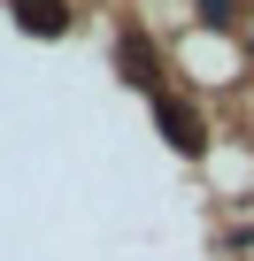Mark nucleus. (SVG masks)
I'll return each instance as SVG.
<instances>
[{"label": "nucleus", "instance_id": "obj_1", "mask_svg": "<svg viewBox=\"0 0 254 261\" xmlns=\"http://www.w3.org/2000/svg\"><path fill=\"white\" fill-rule=\"evenodd\" d=\"M154 123H162V139H170L177 154H200V146H208V130H200V115H193L185 100H154Z\"/></svg>", "mask_w": 254, "mask_h": 261}, {"label": "nucleus", "instance_id": "obj_2", "mask_svg": "<svg viewBox=\"0 0 254 261\" xmlns=\"http://www.w3.org/2000/svg\"><path fill=\"white\" fill-rule=\"evenodd\" d=\"M16 23L24 31H62L70 16H62V0H16Z\"/></svg>", "mask_w": 254, "mask_h": 261}, {"label": "nucleus", "instance_id": "obj_3", "mask_svg": "<svg viewBox=\"0 0 254 261\" xmlns=\"http://www.w3.org/2000/svg\"><path fill=\"white\" fill-rule=\"evenodd\" d=\"M200 16H208V23H231L239 8H231V0H200Z\"/></svg>", "mask_w": 254, "mask_h": 261}]
</instances>
